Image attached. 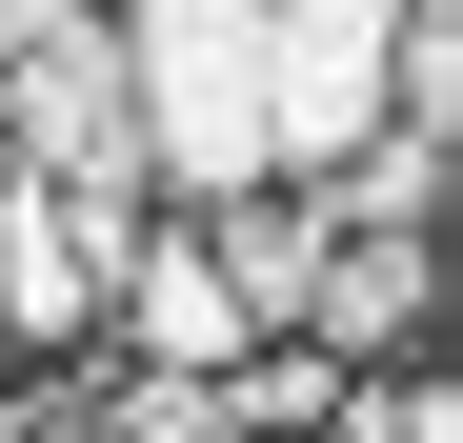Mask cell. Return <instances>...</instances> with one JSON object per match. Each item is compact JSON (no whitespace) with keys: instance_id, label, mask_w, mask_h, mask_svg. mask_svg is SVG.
<instances>
[{"instance_id":"30bf717a","label":"cell","mask_w":463,"mask_h":443,"mask_svg":"<svg viewBox=\"0 0 463 443\" xmlns=\"http://www.w3.org/2000/svg\"><path fill=\"white\" fill-rule=\"evenodd\" d=\"M302 443H363V403H343V423H302Z\"/></svg>"},{"instance_id":"3957f363","label":"cell","mask_w":463,"mask_h":443,"mask_svg":"<svg viewBox=\"0 0 463 443\" xmlns=\"http://www.w3.org/2000/svg\"><path fill=\"white\" fill-rule=\"evenodd\" d=\"M0 182H141V101H121V41L101 21H61V41L0 61Z\"/></svg>"},{"instance_id":"7a4b0ae2","label":"cell","mask_w":463,"mask_h":443,"mask_svg":"<svg viewBox=\"0 0 463 443\" xmlns=\"http://www.w3.org/2000/svg\"><path fill=\"white\" fill-rule=\"evenodd\" d=\"M141 222H162L141 182H0V343H101Z\"/></svg>"},{"instance_id":"8992f818","label":"cell","mask_w":463,"mask_h":443,"mask_svg":"<svg viewBox=\"0 0 463 443\" xmlns=\"http://www.w3.org/2000/svg\"><path fill=\"white\" fill-rule=\"evenodd\" d=\"M202 262H222L242 323H302V282H323V202H302V182H222V202H202Z\"/></svg>"},{"instance_id":"8fae6325","label":"cell","mask_w":463,"mask_h":443,"mask_svg":"<svg viewBox=\"0 0 463 443\" xmlns=\"http://www.w3.org/2000/svg\"><path fill=\"white\" fill-rule=\"evenodd\" d=\"M0 443H21V403H0Z\"/></svg>"},{"instance_id":"9c48e42d","label":"cell","mask_w":463,"mask_h":443,"mask_svg":"<svg viewBox=\"0 0 463 443\" xmlns=\"http://www.w3.org/2000/svg\"><path fill=\"white\" fill-rule=\"evenodd\" d=\"M61 21H101V0H0V61H21V41H61Z\"/></svg>"},{"instance_id":"ba28073f","label":"cell","mask_w":463,"mask_h":443,"mask_svg":"<svg viewBox=\"0 0 463 443\" xmlns=\"http://www.w3.org/2000/svg\"><path fill=\"white\" fill-rule=\"evenodd\" d=\"M363 443H463V403H443V383H403V403H363Z\"/></svg>"},{"instance_id":"5b68a950","label":"cell","mask_w":463,"mask_h":443,"mask_svg":"<svg viewBox=\"0 0 463 443\" xmlns=\"http://www.w3.org/2000/svg\"><path fill=\"white\" fill-rule=\"evenodd\" d=\"M302 343L363 383V343H423V242L403 222H323V282H302Z\"/></svg>"},{"instance_id":"277c9868","label":"cell","mask_w":463,"mask_h":443,"mask_svg":"<svg viewBox=\"0 0 463 443\" xmlns=\"http://www.w3.org/2000/svg\"><path fill=\"white\" fill-rule=\"evenodd\" d=\"M101 343H141V363H182V383H202V363H222V343H262V323L222 303V262L182 242V222H141V242H121V303H101Z\"/></svg>"},{"instance_id":"52a82bcc","label":"cell","mask_w":463,"mask_h":443,"mask_svg":"<svg viewBox=\"0 0 463 443\" xmlns=\"http://www.w3.org/2000/svg\"><path fill=\"white\" fill-rule=\"evenodd\" d=\"M443 182H463V162H443V121H363L302 202H323V222H403V242H423V222H443Z\"/></svg>"},{"instance_id":"6da1fadb","label":"cell","mask_w":463,"mask_h":443,"mask_svg":"<svg viewBox=\"0 0 463 443\" xmlns=\"http://www.w3.org/2000/svg\"><path fill=\"white\" fill-rule=\"evenodd\" d=\"M383 21L403 0H101L121 101H141V182H323L383 121Z\"/></svg>"}]
</instances>
